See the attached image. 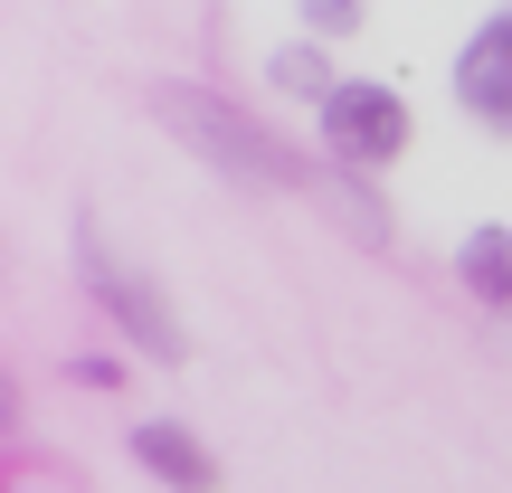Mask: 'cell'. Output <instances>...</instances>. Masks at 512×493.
I'll use <instances>...</instances> for the list:
<instances>
[{
    "instance_id": "5",
    "label": "cell",
    "mask_w": 512,
    "mask_h": 493,
    "mask_svg": "<svg viewBox=\"0 0 512 493\" xmlns=\"http://www.w3.org/2000/svg\"><path fill=\"white\" fill-rule=\"evenodd\" d=\"M133 465H152L171 493H209V484H219L209 446L190 437V427H171V418H143V427H133Z\"/></svg>"
},
{
    "instance_id": "4",
    "label": "cell",
    "mask_w": 512,
    "mask_h": 493,
    "mask_svg": "<svg viewBox=\"0 0 512 493\" xmlns=\"http://www.w3.org/2000/svg\"><path fill=\"white\" fill-rule=\"evenodd\" d=\"M456 95L484 114V124H512V10H494L475 29V48L456 57Z\"/></svg>"
},
{
    "instance_id": "7",
    "label": "cell",
    "mask_w": 512,
    "mask_h": 493,
    "mask_svg": "<svg viewBox=\"0 0 512 493\" xmlns=\"http://www.w3.org/2000/svg\"><path fill=\"white\" fill-rule=\"evenodd\" d=\"M275 86H304V95H323V105H332V86H323V57H313V48H285V57H275Z\"/></svg>"
},
{
    "instance_id": "2",
    "label": "cell",
    "mask_w": 512,
    "mask_h": 493,
    "mask_svg": "<svg viewBox=\"0 0 512 493\" xmlns=\"http://www.w3.org/2000/svg\"><path fill=\"white\" fill-rule=\"evenodd\" d=\"M323 143H332V162L380 171V162H399V152H408V105H399L389 86H332Z\"/></svg>"
},
{
    "instance_id": "3",
    "label": "cell",
    "mask_w": 512,
    "mask_h": 493,
    "mask_svg": "<svg viewBox=\"0 0 512 493\" xmlns=\"http://www.w3.org/2000/svg\"><path fill=\"white\" fill-rule=\"evenodd\" d=\"M76 256H86V285L105 294V313H114V323H133V342H143L152 361H181V323H171V304H162V294H152L143 275H124V266H114V247L95 238V228H86V247H76Z\"/></svg>"
},
{
    "instance_id": "1",
    "label": "cell",
    "mask_w": 512,
    "mask_h": 493,
    "mask_svg": "<svg viewBox=\"0 0 512 493\" xmlns=\"http://www.w3.org/2000/svg\"><path fill=\"white\" fill-rule=\"evenodd\" d=\"M152 114H162L171 133H181L190 152H200L209 171H228V181H256V190H304L313 171L294 162L285 143H275L266 124H247L238 105H219V95H190V86H152Z\"/></svg>"
},
{
    "instance_id": "6",
    "label": "cell",
    "mask_w": 512,
    "mask_h": 493,
    "mask_svg": "<svg viewBox=\"0 0 512 493\" xmlns=\"http://www.w3.org/2000/svg\"><path fill=\"white\" fill-rule=\"evenodd\" d=\"M465 285L484 304H512V228H475L465 238Z\"/></svg>"
},
{
    "instance_id": "8",
    "label": "cell",
    "mask_w": 512,
    "mask_h": 493,
    "mask_svg": "<svg viewBox=\"0 0 512 493\" xmlns=\"http://www.w3.org/2000/svg\"><path fill=\"white\" fill-rule=\"evenodd\" d=\"M304 19H313V29H323V38H342V29H351V19H361V10H351V0H313Z\"/></svg>"
}]
</instances>
